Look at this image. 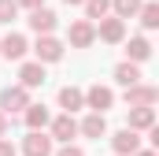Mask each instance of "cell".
<instances>
[{
    "label": "cell",
    "mask_w": 159,
    "mask_h": 156,
    "mask_svg": "<svg viewBox=\"0 0 159 156\" xmlns=\"http://www.w3.org/2000/svg\"><path fill=\"white\" fill-rule=\"evenodd\" d=\"M34 52H37V63H59L63 60V45L56 37H37Z\"/></svg>",
    "instance_id": "obj_8"
},
{
    "label": "cell",
    "mask_w": 159,
    "mask_h": 156,
    "mask_svg": "<svg viewBox=\"0 0 159 156\" xmlns=\"http://www.w3.org/2000/svg\"><path fill=\"white\" fill-rule=\"evenodd\" d=\"M59 108H63V115H74L78 108H85V93L78 85H63L59 89Z\"/></svg>",
    "instance_id": "obj_13"
},
{
    "label": "cell",
    "mask_w": 159,
    "mask_h": 156,
    "mask_svg": "<svg viewBox=\"0 0 159 156\" xmlns=\"http://www.w3.org/2000/svg\"><path fill=\"white\" fill-rule=\"evenodd\" d=\"M133 156H156V149H141V153H133Z\"/></svg>",
    "instance_id": "obj_27"
},
{
    "label": "cell",
    "mask_w": 159,
    "mask_h": 156,
    "mask_svg": "<svg viewBox=\"0 0 159 156\" xmlns=\"http://www.w3.org/2000/svg\"><path fill=\"white\" fill-rule=\"evenodd\" d=\"M56 156H85V153H81L78 145H63V149H59V153H56Z\"/></svg>",
    "instance_id": "obj_23"
},
{
    "label": "cell",
    "mask_w": 159,
    "mask_h": 156,
    "mask_svg": "<svg viewBox=\"0 0 159 156\" xmlns=\"http://www.w3.org/2000/svg\"><path fill=\"white\" fill-rule=\"evenodd\" d=\"M22 153L26 156H52V138L44 130H30L22 138Z\"/></svg>",
    "instance_id": "obj_5"
},
{
    "label": "cell",
    "mask_w": 159,
    "mask_h": 156,
    "mask_svg": "<svg viewBox=\"0 0 159 156\" xmlns=\"http://www.w3.org/2000/svg\"><path fill=\"white\" fill-rule=\"evenodd\" d=\"M141 4H144V0H111L115 19H122V22H126V19H133V15L141 11Z\"/></svg>",
    "instance_id": "obj_19"
},
{
    "label": "cell",
    "mask_w": 159,
    "mask_h": 156,
    "mask_svg": "<svg viewBox=\"0 0 159 156\" xmlns=\"http://www.w3.org/2000/svg\"><path fill=\"white\" fill-rule=\"evenodd\" d=\"M15 15H19V4H15V0H0V22H4V26H11V22H15Z\"/></svg>",
    "instance_id": "obj_22"
},
{
    "label": "cell",
    "mask_w": 159,
    "mask_h": 156,
    "mask_svg": "<svg viewBox=\"0 0 159 156\" xmlns=\"http://www.w3.org/2000/svg\"><path fill=\"white\" fill-rule=\"evenodd\" d=\"M67 4H70V7H74V4H85V0H67Z\"/></svg>",
    "instance_id": "obj_28"
},
{
    "label": "cell",
    "mask_w": 159,
    "mask_h": 156,
    "mask_svg": "<svg viewBox=\"0 0 159 156\" xmlns=\"http://www.w3.org/2000/svg\"><path fill=\"white\" fill-rule=\"evenodd\" d=\"M30 30H34L37 37H52V30H56V11H48V7L30 11Z\"/></svg>",
    "instance_id": "obj_7"
},
{
    "label": "cell",
    "mask_w": 159,
    "mask_h": 156,
    "mask_svg": "<svg viewBox=\"0 0 159 156\" xmlns=\"http://www.w3.org/2000/svg\"><path fill=\"white\" fill-rule=\"evenodd\" d=\"M19 85L22 89H37V85H44V63H22L19 67Z\"/></svg>",
    "instance_id": "obj_12"
},
{
    "label": "cell",
    "mask_w": 159,
    "mask_h": 156,
    "mask_svg": "<svg viewBox=\"0 0 159 156\" xmlns=\"http://www.w3.org/2000/svg\"><path fill=\"white\" fill-rule=\"evenodd\" d=\"M156 100H159V89H156V85L137 82V85H129V89H126V104H129V108H152Z\"/></svg>",
    "instance_id": "obj_3"
},
{
    "label": "cell",
    "mask_w": 159,
    "mask_h": 156,
    "mask_svg": "<svg viewBox=\"0 0 159 156\" xmlns=\"http://www.w3.org/2000/svg\"><path fill=\"white\" fill-rule=\"evenodd\" d=\"M26 48H30V45H26L22 34H7V37H0V56H4L7 63H11V60H22Z\"/></svg>",
    "instance_id": "obj_11"
},
{
    "label": "cell",
    "mask_w": 159,
    "mask_h": 156,
    "mask_svg": "<svg viewBox=\"0 0 159 156\" xmlns=\"http://www.w3.org/2000/svg\"><path fill=\"white\" fill-rule=\"evenodd\" d=\"M0 156H15V145H11L7 138H0Z\"/></svg>",
    "instance_id": "obj_24"
},
{
    "label": "cell",
    "mask_w": 159,
    "mask_h": 156,
    "mask_svg": "<svg viewBox=\"0 0 159 156\" xmlns=\"http://www.w3.org/2000/svg\"><path fill=\"white\" fill-rule=\"evenodd\" d=\"M137 15H141V26H144V30H156L159 26V4H141Z\"/></svg>",
    "instance_id": "obj_21"
},
{
    "label": "cell",
    "mask_w": 159,
    "mask_h": 156,
    "mask_svg": "<svg viewBox=\"0 0 159 156\" xmlns=\"http://www.w3.org/2000/svg\"><path fill=\"white\" fill-rule=\"evenodd\" d=\"M78 134H85V138H96V141H100V138L107 134V119L96 115V112H93V115H85V119L78 123Z\"/></svg>",
    "instance_id": "obj_15"
},
{
    "label": "cell",
    "mask_w": 159,
    "mask_h": 156,
    "mask_svg": "<svg viewBox=\"0 0 159 156\" xmlns=\"http://www.w3.org/2000/svg\"><path fill=\"white\" fill-rule=\"evenodd\" d=\"M48 126H52V134H48L52 141H63V145H70V141L78 138V123H74V115H56Z\"/></svg>",
    "instance_id": "obj_4"
},
{
    "label": "cell",
    "mask_w": 159,
    "mask_h": 156,
    "mask_svg": "<svg viewBox=\"0 0 159 156\" xmlns=\"http://www.w3.org/2000/svg\"><path fill=\"white\" fill-rule=\"evenodd\" d=\"M4 134H7V115L0 112V138H4Z\"/></svg>",
    "instance_id": "obj_26"
},
{
    "label": "cell",
    "mask_w": 159,
    "mask_h": 156,
    "mask_svg": "<svg viewBox=\"0 0 159 156\" xmlns=\"http://www.w3.org/2000/svg\"><path fill=\"white\" fill-rule=\"evenodd\" d=\"M115 82L126 85V89L137 85V82H141V67H137V63H119V67H115Z\"/></svg>",
    "instance_id": "obj_18"
},
{
    "label": "cell",
    "mask_w": 159,
    "mask_h": 156,
    "mask_svg": "<svg viewBox=\"0 0 159 156\" xmlns=\"http://www.w3.org/2000/svg\"><path fill=\"white\" fill-rule=\"evenodd\" d=\"M111 104H115V93H111L107 85H100V82H96V85H89V89H85V108H93L96 115H104Z\"/></svg>",
    "instance_id": "obj_2"
},
{
    "label": "cell",
    "mask_w": 159,
    "mask_h": 156,
    "mask_svg": "<svg viewBox=\"0 0 159 156\" xmlns=\"http://www.w3.org/2000/svg\"><path fill=\"white\" fill-rule=\"evenodd\" d=\"M15 4H19V7H30V11H37L44 0H15Z\"/></svg>",
    "instance_id": "obj_25"
},
{
    "label": "cell",
    "mask_w": 159,
    "mask_h": 156,
    "mask_svg": "<svg viewBox=\"0 0 159 156\" xmlns=\"http://www.w3.org/2000/svg\"><path fill=\"white\" fill-rule=\"evenodd\" d=\"M67 37H70V45H74V48H89V45L96 41V26H93L89 19H78V22H70Z\"/></svg>",
    "instance_id": "obj_6"
},
{
    "label": "cell",
    "mask_w": 159,
    "mask_h": 156,
    "mask_svg": "<svg viewBox=\"0 0 159 156\" xmlns=\"http://www.w3.org/2000/svg\"><path fill=\"white\" fill-rule=\"evenodd\" d=\"M26 108H30V89H22V85H7V89L0 93V112H4V115L26 112Z\"/></svg>",
    "instance_id": "obj_1"
},
{
    "label": "cell",
    "mask_w": 159,
    "mask_h": 156,
    "mask_svg": "<svg viewBox=\"0 0 159 156\" xmlns=\"http://www.w3.org/2000/svg\"><path fill=\"white\" fill-rule=\"evenodd\" d=\"M96 37L107 41V45H119V41H126V22H122V19H100Z\"/></svg>",
    "instance_id": "obj_10"
},
{
    "label": "cell",
    "mask_w": 159,
    "mask_h": 156,
    "mask_svg": "<svg viewBox=\"0 0 159 156\" xmlns=\"http://www.w3.org/2000/svg\"><path fill=\"white\" fill-rule=\"evenodd\" d=\"M152 126H156V112L152 108H129V126L126 130L141 134V130H152Z\"/></svg>",
    "instance_id": "obj_14"
},
{
    "label": "cell",
    "mask_w": 159,
    "mask_h": 156,
    "mask_svg": "<svg viewBox=\"0 0 159 156\" xmlns=\"http://www.w3.org/2000/svg\"><path fill=\"white\" fill-rule=\"evenodd\" d=\"M148 56H152L148 37H129V45H126V63H144Z\"/></svg>",
    "instance_id": "obj_17"
},
{
    "label": "cell",
    "mask_w": 159,
    "mask_h": 156,
    "mask_svg": "<svg viewBox=\"0 0 159 156\" xmlns=\"http://www.w3.org/2000/svg\"><path fill=\"white\" fill-rule=\"evenodd\" d=\"M111 149H115V156H133V153H141V134H133V130H119V134L111 138Z\"/></svg>",
    "instance_id": "obj_9"
},
{
    "label": "cell",
    "mask_w": 159,
    "mask_h": 156,
    "mask_svg": "<svg viewBox=\"0 0 159 156\" xmlns=\"http://www.w3.org/2000/svg\"><path fill=\"white\" fill-rule=\"evenodd\" d=\"M22 119H26V126H30V130H44V126L52 123V112H48L44 104H30V108L22 112Z\"/></svg>",
    "instance_id": "obj_16"
},
{
    "label": "cell",
    "mask_w": 159,
    "mask_h": 156,
    "mask_svg": "<svg viewBox=\"0 0 159 156\" xmlns=\"http://www.w3.org/2000/svg\"><path fill=\"white\" fill-rule=\"evenodd\" d=\"M107 11H111V0H85V19L93 22H100V19H107Z\"/></svg>",
    "instance_id": "obj_20"
}]
</instances>
